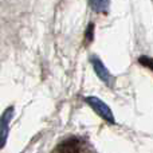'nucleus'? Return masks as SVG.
<instances>
[{
  "label": "nucleus",
  "mask_w": 153,
  "mask_h": 153,
  "mask_svg": "<svg viewBox=\"0 0 153 153\" xmlns=\"http://www.w3.org/2000/svg\"><path fill=\"white\" fill-rule=\"evenodd\" d=\"M86 102L89 103L90 108H93V110H94L100 117H102L103 120H106V121L110 122V124H114V122H116V120H114V116H113V113H111L110 108H109V106L106 105L103 101H101L100 98H97V97H87L86 98Z\"/></svg>",
  "instance_id": "obj_1"
},
{
  "label": "nucleus",
  "mask_w": 153,
  "mask_h": 153,
  "mask_svg": "<svg viewBox=\"0 0 153 153\" xmlns=\"http://www.w3.org/2000/svg\"><path fill=\"white\" fill-rule=\"evenodd\" d=\"M91 65L93 69H94L95 74L100 76V79L108 86H113L114 85V76L108 71V69L105 67V65L101 62V59H98L97 56H93L91 58Z\"/></svg>",
  "instance_id": "obj_2"
},
{
  "label": "nucleus",
  "mask_w": 153,
  "mask_h": 153,
  "mask_svg": "<svg viewBox=\"0 0 153 153\" xmlns=\"http://www.w3.org/2000/svg\"><path fill=\"white\" fill-rule=\"evenodd\" d=\"M13 116V108H8L0 117V149L5 145V141L8 137V130H10V122Z\"/></svg>",
  "instance_id": "obj_3"
},
{
  "label": "nucleus",
  "mask_w": 153,
  "mask_h": 153,
  "mask_svg": "<svg viewBox=\"0 0 153 153\" xmlns=\"http://www.w3.org/2000/svg\"><path fill=\"white\" fill-rule=\"evenodd\" d=\"M89 3L95 12H105L110 5V0H89Z\"/></svg>",
  "instance_id": "obj_4"
},
{
  "label": "nucleus",
  "mask_w": 153,
  "mask_h": 153,
  "mask_svg": "<svg viewBox=\"0 0 153 153\" xmlns=\"http://www.w3.org/2000/svg\"><path fill=\"white\" fill-rule=\"evenodd\" d=\"M140 63H143L144 66H148L149 69L153 70V59L146 58V56H141V58H140Z\"/></svg>",
  "instance_id": "obj_5"
}]
</instances>
